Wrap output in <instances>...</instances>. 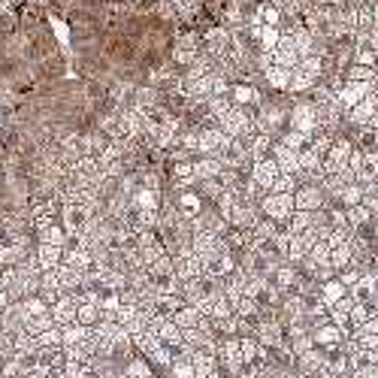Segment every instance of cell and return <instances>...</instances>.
<instances>
[{
	"mask_svg": "<svg viewBox=\"0 0 378 378\" xmlns=\"http://www.w3.org/2000/svg\"><path fill=\"white\" fill-rule=\"evenodd\" d=\"M260 209H263V215H267V218L284 224L294 215V194H272V191H267L260 197Z\"/></svg>",
	"mask_w": 378,
	"mask_h": 378,
	"instance_id": "1",
	"label": "cell"
},
{
	"mask_svg": "<svg viewBox=\"0 0 378 378\" xmlns=\"http://www.w3.org/2000/svg\"><path fill=\"white\" fill-rule=\"evenodd\" d=\"M324 206H327V194H324L321 185H315V182L297 185V191H294V209L315 212V209H324Z\"/></svg>",
	"mask_w": 378,
	"mask_h": 378,
	"instance_id": "2",
	"label": "cell"
},
{
	"mask_svg": "<svg viewBox=\"0 0 378 378\" xmlns=\"http://www.w3.org/2000/svg\"><path fill=\"white\" fill-rule=\"evenodd\" d=\"M351 149H354V142H351V139H333L330 151H327V155H324V160H321L324 172H339V170H345V167H348Z\"/></svg>",
	"mask_w": 378,
	"mask_h": 378,
	"instance_id": "3",
	"label": "cell"
},
{
	"mask_svg": "<svg viewBox=\"0 0 378 378\" xmlns=\"http://www.w3.org/2000/svg\"><path fill=\"white\" fill-rule=\"evenodd\" d=\"M218 357H221V363L227 366L233 375L242 372L245 360H242V351H239V339H237V336H224V339L218 342Z\"/></svg>",
	"mask_w": 378,
	"mask_h": 378,
	"instance_id": "4",
	"label": "cell"
},
{
	"mask_svg": "<svg viewBox=\"0 0 378 378\" xmlns=\"http://www.w3.org/2000/svg\"><path fill=\"white\" fill-rule=\"evenodd\" d=\"M291 127L300 134L312 137L318 130V115H315V103H297L291 109Z\"/></svg>",
	"mask_w": 378,
	"mask_h": 378,
	"instance_id": "5",
	"label": "cell"
},
{
	"mask_svg": "<svg viewBox=\"0 0 378 378\" xmlns=\"http://www.w3.org/2000/svg\"><path fill=\"white\" fill-rule=\"evenodd\" d=\"M275 176H279V163L272 160V155H267V158H260V160L251 163V182H254V185H258L260 191H270L272 182H275Z\"/></svg>",
	"mask_w": 378,
	"mask_h": 378,
	"instance_id": "6",
	"label": "cell"
},
{
	"mask_svg": "<svg viewBox=\"0 0 378 378\" xmlns=\"http://www.w3.org/2000/svg\"><path fill=\"white\" fill-rule=\"evenodd\" d=\"M272 61L282 64V67H288V70H294L300 64V52H297V43H294L291 34L279 37V43H275V49H272Z\"/></svg>",
	"mask_w": 378,
	"mask_h": 378,
	"instance_id": "7",
	"label": "cell"
},
{
	"mask_svg": "<svg viewBox=\"0 0 378 378\" xmlns=\"http://www.w3.org/2000/svg\"><path fill=\"white\" fill-rule=\"evenodd\" d=\"M76 309H79V303H76L73 294H61L49 312H52V321L58 327H67V324H76Z\"/></svg>",
	"mask_w": 378,
	"mask_h": 378,
	"instance_id": "8",
	"label": "cell"
},
{
	"mask_svg": "<svg viewBox=\"0 0 378 378\" xmlns=\"http://www.w3.org/2000/svg\"><path fill=\"white\" fill-rule=\"evenodd\" d=\"M270 155H272L275 163H279V172H291V176H297V172H300V158H297L300 151L288 149L284 142H272Z\"/></svg>",
	"mask_w": 378,
	"mask_h": 378,
	"instance_id": "9",
	"label": "cell"
},
{
	"mask_svg": "<svg viewBox=\"0 0 378 378\" xmlns=\"http://www.w3.org/2000/svg\"><path fill=\"white\" fill-rule=\"evenodd\" d=\"M61 263H67V267H73L79 272H88L91 267H94V260H91V251L82 248V245H64V258H61Z\"/></svg>",
	"mask_w": 378,
	"mask_h": 378,
	"instance_id": "10",
	"label": "cell"
},
{
	"mask_svg": "<svg viewBox=\"0 0 378 378\" xmlns=\"http://www.w3.org/2000/svg\"><path fill=\"white\" fill-rule=\"evenodd\" d=\"M34 258L39 263V272H43V270H55L58 263H61V258H64V248H61V245L39 242V248L34 251Z\"/></svg>",
	"mask_w": 378,
	"mask_h": 378,
	"instance_id": "11",
	"label": "cell"
},
{
	"mask_svg": "<svg viewBox=\"0 0 378 378\" xmlns=\"http://www.w3.org/2000/svg\"><path fill=\"white\" fill-rule=\"evenodd\" d=\"M260 345H267V348H275V345H282V321H260L258 324V336H254Z\"/></svg>",
	"mask_w": 378,
	"mask_h": 378,
	"instance_id": "12",
	"label": "cell"
},
{
	"mask_svg": "<svg viewBox=\"0 0 378 378\" xmlns=\"http://www.w3.org/2000/svg\"><path fill=\"white\" fill-rule=\"evenodd\" d=\"M291 73H294V70L282 67V64H272V67L263 70V79H267V85H270L272 91H288V85H291Z\"/></svg>",
	"mask_w": 378,
	"mask_h": 378,
	"instance_id": "13",
	"label": "cell"
},
{
	"mask_svg": "<svg viewBox=\"0 0 378 378\" xmlns=\"http://www.w3.org/2000/svg\"><path fill=\"white\" fill-rule=\"evenodd\" d=\"M312 339L315 342H318V345H327V348H336V345H342L345 339H348V333H345V330H339V327H318V330H315V336H312Z\"/></svg>",
	"mask_w": 378,
	"mask_h": 378,
	"instance_id": "14",
	"label": "cell"
},
{
	"mask_svg": "<svg viewBox=\"0 0 378 378\" xmlns=\"http://www.w3.org/2000/svg\"><path fill=\"white\" fill-rule=\"evenodd\" d=\"M297 363H300V372H303L305 378H312L315 372H321L324 366H327L324 354H321V351H315V348H309L305 354H297Z\"/></svg>",
	"mask_w": 378,
	"mask_h": 378,
	"instance_id": "15",
	"label": "cell"
},
{
	"mask_svg": "<svg viewBox=\"0 0 378 378\" xmlns=\"http://www.w3.org/2000/svg\"><path fill=\"white\" fill-rule=\"evenodd\" d=\"M191 363H194V378H206V375H215V354L197 348L191 354Z\"/></svg>",
	"mask_w": 378,
	"mask_h": 378,
	"instance_id": "16",
	"label": "cell"
},
{
	"mask_svg": "<svg viewBox=\"0 0 378 378\" xmlns=\"http://www.w3.org/2000/svg\"><path fill=\"white\" fill-rule=\"evenodd\" d=\"M170 318H172V321H176V324L182 327V330H188V327H197V324H200V318H203V312L197 309V305H191V303H185V305H179V309H176V312H172V315H170Z\"/></svg>",
	"mask_w": 378,
	"mask_h": 378,
	"instance_id": "17",
	"label": "cell"
},
{
	"mask_svg": "<svg viewBox=\"0 0 378 378\" xmlns=\"http://www.w3.org/2000/svg\"><path fill=\"white\" fill-rule=\"evenodd\" d=\"M345 218H348V227L351 230H360L372 221V212L363 206V203H354V206H345Z\"/></svg>",
	"mask_w": 378,
	"mask_h": 378,
	"instance_id": "18",
	"label": "cell"
},
{
	"mask_svg": "<svg viewBox=\"0 0 378 378\" xmlns=\"http://www.w3.org/2000/svg\"><path fill=\"white\" fill-rule=\"evenodd\" d=\"M282 312H284V318H288V324H303V318L309 315V309H305V300L300 297H288L282 303Z\"/></svg>",
	"mask_w": 378,
	"mask_h": 378,
	"instance_id": "19",
	"label": "cell"
},
{
	"mask_svg": "<svg viewBox=\"0 0 378 378\" xmlns=\"http://www.w3.org/2000/svg\"><path fill=\"white\" fill-rule=\"evenodd\" d=\"M312 227V212H305V209H294V215L284 221V230L291 233V237H297V233H305Z\"/></svg>",
	"mask_w": 378,
	"mask_h": 378,
	"instance_id": "20",
	"label": "cell"
},
{
	"mask_svg": "<svg viewBox=\"0 0 378 378\" xmlns=\"http://www.w3.org/2000/svg\"><path fill=\"white\" fill-rule=\"evenodd\" d=\"M37 233H39V242H49V245H61V248H64V245H67V230L61 227L58 221H55V224H46V227H39Z\"/></svg>",
	"mask_w": 378,
	"mask_h": 378,
	"instance_id": "21",
	"label": "cell"
},
{
	"mask_svg": "<svg viewBox=\"0 0 378 378\" xmlns=\"http://www.w3.org/2000/svg\"><path fill=\"white\" fill-rule=\"evenodd\" d=\"M49 327H55L52 312H43V315H25V330H27L30 336H39L43 330H49Z\"/></svg>",
	"mask_w": 378,
	"mask_h": 378,
	"instance_id": "22",
	"label": "cell"
},
{
	"mask_svg": "<svg viewBox=\"0 0 378 378\" xmlns=\"http://www.w3.org/2000/svg\"><path fill=\"white\" fill-rule=\"evenodd\" d=\"M76 321H79V324H85V327H94V324L100 321V305H97V303H91V300L79 303V309H76Z\"/></svg>",
	"mask_w": 378,
	"mask_h": 378,
	"instance_id": "23",
	"label": "cell"
},
{
	"mask_svg": "<svg viewBox=\"0 0 378 378\" xmlns=\"http://www.w3.org/2000/svg\"><path fill=\"white\" fill-rule=\"evenodd\" d=\"M85 336H88V327L85 324H67V327H61V342L64 345H76V342H85Z\"/></svg>",
	"mask_w": 378,
	"mask_h": 378,
	"instance_id": "24",
	"label": "cell"
},
{
	"mask_svg": "<svg viewBox=\"0 0 378 378\" xmlns=\"http://www.w3.org/2000/svg\"><path fill=\"white\" fill-rule=\"evenodd\" d=\"M146 270H149L151 279H167V275H172V258H170L167 251H163L160 258H158V260H151Z\"/></svg>",
	"mask_w": 378,
	"mask_h": 378,
	"instance_id": "25",
	"label": "cell"
},
{
	"mask_svg": "<svg viewBox=\"0 0 378 378\" xmlns=\"http://www.w3.org/2000/svg\"><path fill=\"white\" fill-rule=\"evenodd\" d=\"M378 76L375 67H366V64H348L345 70V79H354V82H372Z\"/></svg>",
	"mask_w": 378,
	"mask_h": 378,
	"instance_id": "26",
	"label": "cell"
},
{
	"mask_svg": "<svg viewBox=\"0 0 378 378\" xmlns=\"http://www.w3.org/2000/svg\"><path fill=\"white\" fill-rule=\"evenodd\" d=\"M342 294H345V284H342V282H330V279H327V282H324V288H321V300H324L327 309H330V305L339 300Z\"/></svg>",
	"mask_w": 378,
	"mask_h": 378,
	"instance_id": "27",
	"label": "cell"
},
{
	"mask_svg": "<svg viewBox=\"0 0 378 378\" xmlns=\"http://www.w3.org/2000/svg\"><path fill=\"white\" fill-rule=\"evenodd\" d=\"M297 176H291V172H279V176H275V182H272V194H294L297 191Z\"/></svg>",
	"mask_w": 378,
	"mask_h": 378,
	"instance_id": "28",
	"label": "cell"
},
{
	"mask_svg": "<svg viewBox=\"0 0 378 378\" xmlns=\"http://www.w3.org/2000/svg\"><path fill=\"white\" fill-rule=\"evenodd\" d=\"M37 345L39 348H61V345H64L61 342V327L55 324V327H49V330H43L37 336Z\"/></svg>",
	"mask_w": 378,
	"mask_h": 378,
	"instance_id": "29",
	"label": "cell"
},
{
	"mask_svg": "<svg viewBox=\"0 0 378 378\" xmlns=\"http://www.w3.org/2000/svg\"><path fill=\"white\" fill-rule=\"evenodd\" d=\"M170 372L176 375V378H194V363H191V357H185V354L172 357V363H170Z\"/></svg>",
	"mask_w": 378,
	"mask_h": 378,
	"instance_id": "30",
	"label": "cell"
},
{
	"mask_svg": "<svg viewBox=\"0 0 378 378\" xmlns=\"http://www.w3.org/2000/svg\"><path fill=\"white\" fill-rule=\"evenodd\" d=\"M351 263V248H348V242L339 245V248H330V267L333 270H342V267H348Z\"/></svg>",
	"mask_w": 378,
	"mask_h": 378,
	"instance_id": "31",
	"label": "cell"
},
{
	"mask_svg": "<svg viewBox=\"0 0 378 378\" xmlns=\"http://www.w3.org/2000/svg\"><path fill=\"white\" fill-rule=\"evenodd\" d=\"M279 142H284V146H288V149H294V151H300L303 146H309V137H305V134H300V130H288V134H284Z\"/></svg>",
	"mask_w": 378,
	"mask_h": 378,
	"instance_id": "32",
	"label": "cell"
},
{
	"mask_svg": "<svg viewBox=\"0 0 378 378\" xmlns=\"http://www.w3.org/2000/svg\"><path fill=\"white\" fill-rule=\"evenodd\" d=\"M354 345H357V348H366V351H378V333L357 330V336H354Z\"/></svg>",
	"mask_w": 378,
	"mask_h": 378,
	"instance_id": "33",
	"label": "cell"
},
{
	"mask_svg": "<svg viewBox=\"0 0 378 378\" xmlns=\"http://www.w3.org/2000/svg\"><path fill=\"white\" fill-rule=\"evenodd\" d=\"M370 309H366V303H354L351 305V312H348V324H354V327H363V321L370 318Z\"/></svg>",
	"mask_w": 378,
	"mask_h": 378,
	"instance_id": "34",
	"label": "cell"
},
{
	"mask_svg": "<svg viewBox=\"0 0 378 378\" xmlns=\"http://www.w3.org/2000/svg\"><path fill=\"white\" fill-rule=\"evenodd\" d=\"M275 284H279V288H291V284H297V272L291 267H279L275 270Z\"/></svg>",
	"mask_w": 378,
	"mask_h": 378,
	"instance_id": "35",
	"label": "cell"
},
{
	"mask_svg": "<svg viewBox=\"0 0 378 378\" xmlns=\"http://www.w3.org/2000/svg\"><path fill=\"white\" fill-rule=\"evenodd\" d=\"M125 372H127L130 378H149V375H151V370H149L146 360H130Z\"/></svg>",
	"mask_w": 378,
	"mask_h": 378,
	"instance_id": "36",
	"label": "cell"
},
{
	"mask_svg": "<svg viewBox=\"0 0 378 378\" xmlns=\"http://www.w3.org/2000/svg\"><path fill=\"white\" fill-rule=\"evenodd\" d=\"M9 303H13V300H9V294H6L4 288H0V312H4V309H6V305H9Z\"/></svg>",
	"mask_w": 378,
	"mask_h": 378,
	"instance_id": "37",
	"label": "cell"
},
{
	"mask_svg": "<svg viewBox=\"0 0 378 378\" xmlns=\"http://www.w3.org/2000/svg\"><path fill=\"white\" fill-rule=\"evenodd\" d=\"M372 25H375V30H378V0L372 4Z\"/></svg>",
	"mask_w": 378,
	"mask_h": 378,
	"instance_id": "38",
	"label": "cell"
},
{
	"mask_svg": "<svg viewBox=\"0 0 378 378\" xmlns=\"http://www.w3.org/2000/svg\"><path fill=\"white\" fill-rule=\"evenodd\" d=\"M372 300H375V309H378V284H375V294H372Z\"/></svg>",
	"mask_w": 378,
	"mask_h": 378,
	"instance_id": "39",
	"label": "cell"
},
{
	"mask_svg": "<svg viewBox=\"0 0 378 378\" xmlns=\"http://www.w3.org/2000/svg\"><path fill=\"white\" fill-rule=\"evenodd\" d=\"M112 378H130L127 372H118V375H112Z\"/></svg>",
	"mask_w": 378,
	"mask_h": 378,
	"instance_id": "40",
	"label": "cell"
},
{
	"mask_svg": "<svg viewBox=\"0 0 378 378\" xmlns=\"http://www.w3.org/2000/svg\"><path fill=\"white\" fill-rule=\"evenodd\" d=\"M52 378H67V375H64V372H55V375H52Z\"/></svg>",
	"mask_w": 378,
	"mask_h": 378,
	"instance_id": "41",
	"label": "cell"
},
{
	"mask_svg": "<svg viewBox=\"0 0 378 378\" xmlns=\"http://www.w3.org/2000/svg\"><path fill=\"white\" fill-rule=\"evenodd\" d=\"M4 378H25V375H4Z\"/></svg>",
	"mask_w": 378,
	"mask_h": 378,
	"instance_id": "42",
	"label": "cell"
},
{
	"mask_svg": "<svg viewBox=\"0 0 378 378\" xmlns=\"http://www.w3.org/2000/svg\"><path fill=\"white\" fill-rule=\"evenodd\" d=\"M282 378H297V375H291V372H288V375H282Z\"/></svg>",
	"mask_w": 378,
	"mask_h": 378,
	"instance_id": "43",
	"label": "cell"
},
{
	"mask_svg": "<svg viewBox=\"0 0 378 378\" xmlns=\"http://www.w3.org/2000/svg\"><path fill=\"white\" fill-rule=\"evenodd\" d=\"M206 378H218V372H215V375H206Z\"/></svg>",
	"mask_w": 378,
	"mask_h": 378,
	"instance_id": "44",
	"label": "cell"
},
{
	"mask_svg": "<svg viewBox=\"0 0 378 378\" xmlns=\"http://www.w3.org/2000/svg\"><path fill=\"white\" fill-rule=\"evenodd\" d=\"M375 52H378V39H375Z\"/></svg>",
	"mask_w": 378,
	"mask_h": 378,
	"instance_id": "45",
	"label": "cell"
},
{
	"mask_svg": "<svg viewBox=\"0 0 378 378\" xmlns=\"http://www.w3.org/2000/svg\"><path fill=\"white\" fill-rule=\"evenodd\" d=\"M149 378H151V375H149Z\"/></svg>",
	"mask_w": 378,
	"mask_h": 378,
	"instance_id": "46",
	"label": "cell"
}]
</instances>
